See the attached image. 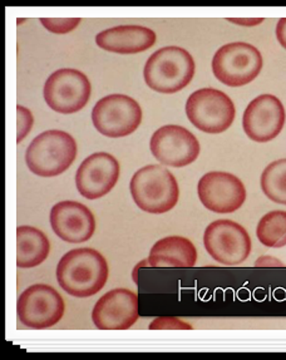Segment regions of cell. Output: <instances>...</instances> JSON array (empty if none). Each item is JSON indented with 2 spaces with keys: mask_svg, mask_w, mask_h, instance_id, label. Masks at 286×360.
<instances>
[{
  "mask_svg": "<svg viewBox=\"0 0 286 360\" xmlns=\"http://www.w3.org/2000/svg\"><path fill=\"white\" fill-rule=\"evenodd\" d=\"M56 274L59 286L70 297H89L105 288L110 269L100 251L81 248L63 255Z\"/></svg>",
  "mask_w": 286,
  "mask_h": 360,
  "instance_id": "6da1fadb",
  "label": "cell"
},
{
  "mask_svg": "<svg viewBox=\"0 0 286 360\" xmlns=\"http://www.w3.org/2000/svg\"><path fill=\"white\" fill-rule=\"evenodd\" d=\"M129 191L142 211L155 215L166 214L180 198V187L175 176L162 165H148L131 179Z\"/></svg>",
  "mask_w": 286,
  "mask_h": 360,
  "instance_id": "7a4b0ae2",
  "label": "cell"
},
{
  "mask_svg": "<svg viewBox=\"0 0 286 360\" xmlns=\"http://www.w3.org/2000/svg\"><path fill=\"white\" fill-rule=\"evenodd\" d=\"M195 70L193 56L183 48L171 46L158 49L147 59L143 77L152 91L174 94L191 83Z\"/></svg>",
  "mask_w": 286,
  "mask_h": 360,
  "instance_id": "3957f363",
  "label": "cell"
},
{
  "mask_svg": "<svg viewBox=\"0 0 286 360\" xmlns=\"http://www.w3.org/2000/svg\"><path fill=\"white\" fill-rule=\"evenodd\" d=\"M78 147L74 139L65 131L51 129L37 136L25 152L30 172L41 177L65 174L76 161Z\"/></svg>",
  "mask_w": 286,
  "mask_h": 360,
  "instance_id": "277c9868",
  "label": "cell"
},
{
  "mask_svg": "<svg viewBox=\"0 0 286 360\" xmlns=\"http://www.w3.org/2000/svg\"><path fill=\"white\" fill-rule=\"evenodd\" d=\"M263 70V56L256 47L244 41L222 46L212 58V72L228 87H242L256 79Z\"/></svg>",
  "mask_w": 286,
  "mask_h": 360,
  "instance_id": "5b68a950",
  "label": "cell"
},
{
  "mask_svg": "<svg viewBox=\"0 0 286 360\" xmlns=\"http://www.w3.org/2000/svg\"><path fill=\"white\" fill-rule=\"evenodd\" d=\"M186 115L200 131L217 134L231 127L236 110L228 94L215 88H201L187 98Z\"/></svg>",
  "mask_w": 286,
  "mask_h": 360,
  "instance_id": "8992f818",
  "label": "cell"
},
{
  "mask_svg": "<svg viewBox=\"0 0 286 360\" xmlns=\"http://www.w3.org/2000/svg\"><path fill=\"white\" fill-rule=\"evenodd\" d=\"M96 129L110 139H122L134 134L142 122L138 102L126 94H110L100 98L92 110Z\"/></svg>",
  "mask_w": 286,
  "mask_h": 360,
  "instance_id": "52a82bcc",
  "label": "cell"
},
{
  "mask_svg": "<svg viewBox=\"0 0 286 360\" xmlns=\"http://www.w3.org/2000/svg\"><path fill=\"white\" fill-rule=\"evenodd\" d=\"M65 311L63 297L51 285H32L18 299V318L23 326L35 330L58 324Z\"/></svg>",
  "mask_w": 286,
  "mask_h": 360,
  "instance_id": "ba28073f",
  "label": "cell"
},
{
  "mask_svg": "<svg viewBox=\"0 0 286 360\" xmlns=\"http://www.w3.org/2000/svg\"><path fill=\"white\" fill-rule=\"evenodd\" d=\"M204 249L209 255L226 266H236L252 252V238L245 229L233 220H216L206 227Z\"/></svg>",
  "mask_w": 286,
  "mask_h": 360,
  "instance_id": "9c48e42d",
  "label": "cell"
},
{
  "mask_svg": "<svg viewBox=\"0 0 286 360\" xmlns=\"http://www.w3.org/2000/svg\"><path fill=\"white\" fill-rule=\"evenodd\" d=\"M43 94L51 110L62 115H72L87 105L92 94V86L81 70L63 68L49 76Z\"/></svg>",
  "mask_w": 286,
  "mask_h": 360,
  "instance_id": "30bf717a",
  "label": "cell"
},
{
  "mask_svg": "<svg viewBox=\"0 0 286 360\" xmlns=\"http://www.w3.org/2000/svg\"><path fill=\"white\" fill-rule=\"evenodd\" d=\"M150 150L158 162L181 169L195 162L200 156V142L187 128L167 124L152 134Z\"/></svg>",
  "mask_w": 286,
  "mask_h": 360,
  "instance_id": "8fae6325",
  "label": "cell"
},
{
  "mask_svg": "<svg viewBox=\"0 0 286 360\" xmlns=\"http://www.w3.org/2000/svg\"><path fill=\"white\" fill-rule=\"evenodd\" d=\"M197 195L206 209L216 214H231L246 201L245 185L238 176L223 171L204 174L197 185Z\"/></svg>",
  "mask_w": 286,
  "mask_h": 360,
  "instance_id": "7c38bea8",
  "label": "cell"
},
{
  "mask_svg": "<svg viewBox=\"0 0 286 360\" xmlns=\"http://www.w3.org/2000/svg\"><path fill=\"white\" fill-rule=\"evenodd\" d=\"M286 112L274 94H261L252 99L242 116L246 136L259 143L275 140L285 126Z\"/></svg>",
  "mask_w": 286,
  "mask_h": 360,
  "instance_id": "4fadbf2b",
  "label": "cell"
},
{
  "mask_svg": "<svg viewBox=\"0 0 286 360\" xmlns=\"http://www.w3.org/2000/svg\"><path fill=\"white\" fill-rule=\"evenodd\" d=\"M121 167L117 158L107 152L87 157L77 169L76 186L87 200L103 198L117 185Z\"/></svg>",
  "mask_w": 286,
  "mask_h": 360,
  "instance_id": "5bb4252c",
  "label": "cell"
},
{
  "mask_svg": "<svg viewBox=\"0 0 286 360\" xmlns=\"http://www.w3.org/2000/svg\"><path fill=\"white\" fill-rule=\"evenodd\" d=\"M140 319L138 297L129 289L108 291L94 305L92 320L100 330H127Z\"/></svg>",
  "mask_w": 286,
  "mask_h": 360,
  "instance_id": "9a60e30c",
  "label": "cell"
},
{
  "mask_svg": "<svg viewBox=\"0 0 286 360\" xmlns=\"http://www.w3.org/2000/svg\"><path fill=\"white\" fill-rule=\"evenodd\" d=\"M49 220L56 235L70 244L86 243L96 231L92 211L77 201H60L54 205Z\"/></svg>",
  "mask_w": 286,
  "mask_h": 360,
  "instance_id": "2e32d148",
  "label": "cell"
},
{
  "mask_svg": "<svg viewBox=\"0 0 286 360\" xmlns=\"http://www.w3.org/2000/svg\"><path fill=\"white\" fill-rule=\"evenodd\" d=\"M157 35L142 25H118L96 37L97 46L107 52L137 54L155 46Z\"/></svg>",
  "mask_w": 286,
  "mask_h": 360,
  "instance_id": "e0dca14e",
  "label": "cell"
},
{
  "mask_svg": "<svg viewBox=\"0 0 286 360\" xmlns=\"http://www.w3.org/2000/svg\"><path fill=\"white\" fill-rule=\"evenodd\" d=\"M197 250L191 240L183 236H167L152 246L148 264L151 267H193Z\"/></svg>",
  "mask_w": 286,
  "mask_h": 360,
  "instance_id": "ac0fdd59",
  "label": "cell"
},
{
  "mask_svg": "<svg viewBox=\"0 0 286 360\" xmlns=\"http://www.w3.org/2000/svg\"><path fill=\"white\" fill-rule=\"evenodd\" d=\"M51 243L47 235L33 226L17 229V266L32 269L47 260Z\"/></svg>",
  "mask_w": 286,
  "mask_h": 360,
  "instance_id": "d6986e66",
  "label": "cell"
},
{
  "mask_svg": "<svg viewBox=\"0 0 286 360\" xmlns=\"http://www.w3.org/2000/svg\"><path fill=\"white\" fill-rule=\"evenodd\" d=\"M256 236L266 248L286 246V211L274 210L264 215L257 224Z\"/></svg>",
  "mask_w": 286,
  "mask_h": 360,
  "instance_id": "ffe728a7",
  "label": "cell"
},
{
  "mask_svg": "<svg viewBox=\"0 0 286 360\" xmlns=\"http://www.w3.org/2000/svg\"><path fill=\"white\" fill-rule=\"evenodd\" d=\"M260 186L270 201L286 206V158L268 165L260 177Z\"/></svg>",
  "mask_w": 286,
  "mask_h": 360,
  "instance_id": "44dd1931",
  "label": "cell"
},
{
  "mask_svg": "<svg viewBox=\"0 0 286 360\" xmlns=\"http://www.w3.org/2000/svg\"><path fill=\"white\" fill-rule=\"evenodd\" d=\"M79 18H72V19H51V18H41V23L46 30H49L54 34H67L72 30H76L81 24Z\"/></svg>",
  "mask_w": 286,
  "mask_h": 360,
  "instance_id": "7402d4cb",
  "label": "cell"
},
{
  "mask_svg": "<svg viewBox=\"0 0 286 360\" xmlns=\"http://www.w3.org/2000/svg\"><path fill=\"white\" fill-rule=\"evenodd\" d=\"M34 123V117L32 115L27 107L24 105H17V143H20L22 141L30 134V129L33 127Z\"/></svg>",
  "mask_w": 286,
  "mask_h": 360,
  "instance_id": "603a6c76",
  "label": "cell"
},
{
  "mask_svg": "<svg viewBox=\"0 0 286 360\" xmlns=\"http://www.w3.org/2000/svg\"><path fill=\"white\" fill-rule=\"evenodd\" d=\"M276 38L280 46L286 49V18H281L276 25Z\"/></svg>",
  "mask_w": 286,
  "mask_h": 360,
  "instance_id": "cb8c5ba5",
  "label": "cell"
},
{
  "mask_svg": "<svg viewBox=\"0 0 286 360\" xmlns=\"http://www.w3.org/2000/svg\"><path fill=\"white\" fill-rule=\"evenodd\" d=\"M255 266L264 267V266H284V264L273 256H261L260 259H257V262H255Z\"/></svg>",
  "mask_w": 286,
  "mask_h": 360,
  "instance_id": "d4e9b609",
  "label": "cell"
},
{
  "mask_svg": "<svg viewBox=\"0 0 286 360\" xmlns=\"http://www.w3.org/2000/svg\"><path fill=\"white\" fill-rule=\"evenodd\" d=\"M228 20L231 23L242 25V27H254V25L263 23L264 19L263 18H259V19H233V18H230Z\"/></svg>",
  "mask_w": 286,
  "mask_h": 360,
  "instance_id": "484cf974",
  "label": "cell"
}]
</instances>
